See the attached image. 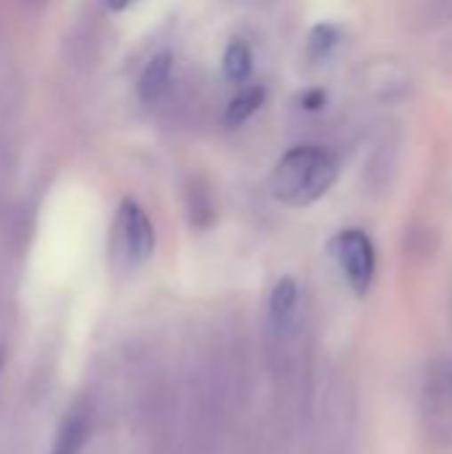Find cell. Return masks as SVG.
<instances>
[{
  "instance_id": "30bf717a",
  "label": "cell",
  "mask_w": 452,
  "mask_h": 454,
  "mask_svg": "<svg viewBox=\"0 0 452 454\" xmlns=\"http://www.w3.org/2000/svg\"><path fill=\"white\" fill-rule=\"evenodd\" d=\"M338 43V29L333 24H317L309 32V56L312 59H325Z\"/></svg>"
},
{
  "instance_id": "ba28073f",
  "label": "cell",
  "mask_w": 452,
  "mask_h": 454,
  "mask_svg": "<svg viewBox=\"0 0 452 454\" xmlns=\"http://www.w3.org/2000/svg\"><path fill=\"white\" fill-rule=\"evenodd\" d=\"M264 98H266V90L261 85H253L242 93H237L229 106H226V114H224V122L226 128H240L242 122H248L261 106H264Z\"/></svg>"
},
{
  "instance_id": "7c38bea8",
  "label": "cell",
  "mask_w": 452,
  "mask_h": 454,
  "mask_svg": "<svg viewBox=\"0 0 452 454\" xmlns=\"http://www.w3.org/2000/svg\"><path fill=\"white\" fill-rule=\"evenodd\" d=\"M107 3H109V8H112V11H123L131 0H107Z\"/></svg>"
},
{
  "instance_id": "7a4b0ae2",
  "label": "cell",
  "mask_w": 452,
  "mask_h": 454,
  "mask_svg": "<svg viewBox=\"0 0 452 454\" xmlns=\"http://www.w3.org/2000/svg\"><path fill=\"white\" fill-rule=\"evenodd\" d=\"M333 255L354 295H365L376 277V247L360 229H346L333 239Z\"/></svg>"
},
{
  "instance_id": "6da1fadb",
  "label": "cell",
  "mask_w": 452,
  "mask_h": 454,
  "mask_svg": "<svg viewBox=\"0 0 452 454\" xmlns=\"http://www.w3.org/2000/svg\"><path fill=\"white\" fill-rule=\"evenodd\" d=\"M338 178L336 157L322 146H296L282 154L272 173V192L290 207L314 205Z\"/></svg>"
},
{
  "instance_id": "52a82bcc",
  "label": "cell",
  "mask_w": 452,
  "mask_h": 454,
  "mask_svg": "<svg viewBox=\"0 0 452 454\" xmlns=\"http://www.w3.org/2000/svg\"><path fill=\"white\" fill-rule=\"evenodd\" d=\"M170 72H173V56L168 53V51H163V53H157L147 67H144V72H141V77H139V98L144 101V104H157L163 96H165V90H168V85H170Z\"/></svg>"
},
{
  "instance_id": "5b68a950",
  "label": "cell",
  "mask_w": 452,
  "mask_h": 454,
  "mask_svg": "<svg viewBox=\"0 0 452 454\" xmlns=\"http://www.w3.org/2000/svg\"><path fill=\"white\" fill-rule=\"evenodd\" d=\"M298 285L290 277H282L269 295V330L274 338L285 340L296 333L298 325Z\"/></svg>"
},
{
  "instance_id": "8fae6325",
  "label": "cell",
  "mask_w": 452,
  "mask_h": 454,
  "mask_svg": "<svg viewBox=\"0 0 452 454\" xmlns=\"http://www.w3.org/2000/svg\"><path fill=\"white\" fill-rule=\"evenodd\" d=\"M301 104H304V109H306V112H320V109L328 104V93H325L322 88H312V90H306V93H304Z\"/></svg>"
},
{
  "instance_id": "277c9868",
  "label": "cell",
  "mask_w": 452,
  "mask_h": 454,
  "mask_svg": "<svg viewBox=\"0 0 452 454\" xmlns=\"http://www.w3.org/2000/svg\"><path fill=\"white\" fill-rule=\"evenodd\" d=\"M426 402H429L426 412H429V423L434 434L452 444V356L432 378L426 388Z\"/></svg>"
},
{
  "instance_id": "4fadbf2b",
  "label": "cell",
  "mask_w": 452,
  "mask_h": 454,
  "mask_svg": "<svg viewBox=\"0 0 452 454\" xmlns=\"http://www.w3.org/2000/svg\"><path fill=\"white\" fill-rule=\"evenodd\" d=\"M3 356H5V354H3V348H0V367H3Z\"/></svg>"
},
{
  "instance_id": "9c48e42d",
  "label": "cell",
  "mask_w": 452,
  "mask_h": 454,
  "mask_svg": "<svg viewBox=\"0 0 452 454\" xmlns=\"http://www.w3.org/2000/svg\"><path fill=\"white\" fill-rule=\"evenodd\" d=\"M253 72V53L245 40H232L224 51V77L234 85L245 82Z\"/></svg>"
},
{
  "instance_id": "3957f363",
  "label": "cell",
  "mask_w": 452,
  "mask_h": 454,
  "mask_svg": "<svg viewBox=\"0 0 452 454\" xmlns=\"http://www.w3.org/2000/svg\"><path fill=\"white\" fill-rule=\"evenodd\" d=\"M117 231H120V250H123L125 263L141 266L155 250V229H152L147 213L133 200L123 202L120 218H117Z\"/></svg>"
},
{
  "instance_id": "8992f818",
  "label": "cell",
  "mask_w": 452,
  "mask_h": 454,
  "mask_svg": "<svg viewBox=\"0 0 452 454\" xmlns=\"http://www.w3.org/2000/svg\"><path fill=\"white\" fill-rule=\"evenodd\" d=\"M91 434V415L85 407H75L56 431V442L51 454H80Z\"/></svg>"
}]
</instances>
